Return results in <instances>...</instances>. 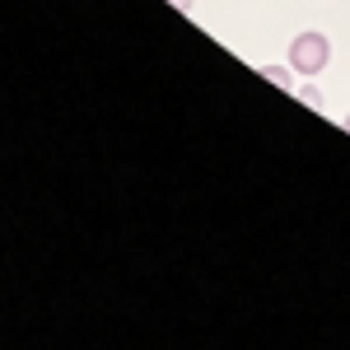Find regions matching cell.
I'll return each mask as SVG.
<instances>
[{
    "instance_id": "obj_2",
    "label": "cell",
    "mask_w": 350,
    "mask_h": 350,
    "mask_svg": "<svg viewBox=\"0 0 350 350\" xmlns=\"http://www.w3.org/2000/svg\"><path fill=\"white\" fill-rule=\"evenodd\" d=\"M290 70H295V66H262V75H267V80L275 84V89H285V94H295L299 84H295V75H290Z\"/></svg>"
},
{
    "instance_id": "obj_4",
    "label": "cell",
    "mask_w": 350,
    "mask_h": 350,
    "mask_svg": "<svg viewBox=\"0 0 350 350\" xmlns=\"http://www.w3.org/2000/svg\"><path fill=\"white\" fill-rule=\"evenodd\" d=\"M173 10H183V14H191V0H168Z\"/></svg>"
},
{
    "instance_id": "obj_1",
    "label": "cell",
    "mask_w": 350,
    "mask_h": 350,
    "mask_svg": "<svg viewBox=\"0 0 350 350\" xmlns=\"http://www.w3.org/2000/svg\"><path fill=\"white\" fill-rule=\"evenodd\" d=\"M327 61H332V42H327V33H318V28H304L295 42H290V66H295L304 80H313L318 70H327Z\"/></svg>"
},
{
    "instance_id": "obj_5",
    "label": "cell",
    "mask_w": 350,
    "mask_h": 350,
    "mask_svg": "<svg viewBox=\"0 0 350 350\" xmlns=\"http://www.w3.org/2000/svg\"><path fill=\"white\" fill-rule=\"evenodd\" d=\"M346 131H350V112H346Z\"/></svg>"
},
{
    "instance_id": "obj_3",
    "label": "cell",
    "mask_w": 350,
    "mask_h": 350,
    "mask_svg": "<svg viewBox=\"0 0 350 350\" xmlns=\"http://www.w3.org/2000/svg\"><path fill=\"white\" fill-rule=\"evenodd\" d=\"M295 98H299V103H308L313 112H323V94H318L313 84H299V89H295Z\"/></svg>"
}]
</instances>
